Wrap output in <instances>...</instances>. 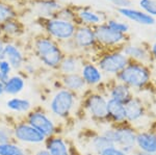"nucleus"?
I'll list each match as a JSON object with an SVG mask.
<instances>
[{
  "label": "nucleus",
  "instance_id": "obj_29",
  "mask_svg": "<svg viewBox=\"0 0 156 155\" xmlns=\"http://www.w3.org/2000/svg\"><path fill=\"white\" fill-rule=\"evenodd\" d=\"M0 30L3 33H5L6 36H18L20 32L22 31L21 25L18 21L12 20H9L3 23L0 24Z\"/></svg>",
  "mask_w": 156,
  "mask_h": 155
},
{
  "label": "nucleus",
  "instance_id": "obj_37",
  "mask_svg": "<svg viewBox=\"0 0 156 155\" xmlns=\"http://www.w3.org/2000/svg\"><path fill=\"white\" fill-rule=\"evenodd\" d=\"M5 59V44L0 40V61Z\"/></svg>",
  "mask_w": 156,
  "mask_h": 155
},
{
  "label": "nucleus",
  "instance_id": "obj_19",
  "mask_svg": "<svg viewBox=\"0 0 156 155\" xmlns=\"http://www.w3.org/2000/svg\"><path fill=\"white\" fill-rule=\"evenodd\" d=\"M108 97L109 99L117 100L122 103H126L128 100H130L133 97L132 90L126 84L118 81L114 86H112L108 90Z\"/></svg>",
  "mask_w": 156,
  "mask_h": 155
},
{
  "label": "nucleus",
  "instance_id": "obj_33",
  "mask_svg": "<svg viewBox=\"0 0 156 155\" xmlns=\"http://www.w3.org/2000/svg\"><path fill=\"white\" fill-rule=\"evenodd\" d=\"M107 26L110 27L112 30L117 31V32H120V33H123L125 34L126 32L129 30V26L128 24L126 23H122V22H119V21H115V20H108L106 22Z\"/></svg>",
  "mask_w": 156,
  "mask_h": 155
},
{
  "label": "nucleus",
  "instance_id": "obj_40",
  "mask_svg": "<svg viewBox=\"0 0 156 155\" xmlns=\"http://www.w3.org/2000/svg\"><path fill=\"white\" fill-rule=\"evenodd\" d=\"M151 54H152V56L156 59V43L152 45V48H151Z\"/></svg>",
  "mask_w": 156,
  "mask_h": 155
},
{
  "label": "nucleus",
  "instance_id": "obj_25",
  "mask_svg": "<svg viewBox=\"0 0 156 155\" xmlns=\"http://www.w3.org/2000/svg\"><path fill=\"white\" fill-rule=\"evenodd\" d=\"M6 107L9 111L20 114H27L31 111V102L27 99L19 98V97H12L6 101Z\"/></svg>",
  "mask_w": 156,
  "mask_h": 155
},
{
  "label": "nucleus",
  "instance_id": "obj_5",
  "mask_svg": "<svg viewBox=\"0 0 156 155\" xmlns=\"http://www.w3.org/2000/svg\"><path fill=\"white\" fill-rule=\"evenodd\" d=\"M107 100L105 95L101 93H90L84 99V109L87 114L97 122H108Z\"/></svg>",
  "mask_w": 156,
  "mask_h": 155
},
{
  "label": "nucleus",
  "instance_id": "obj_21",
  "mask_svg": "<svg viewBox=\"0 0 156 155\" xmlns=\"http://www.w3.org/2000/svg\"><path fill=\"white\" fill-rule=\"evenodd\" d=\"M120 14H122L124 17L136 22L138 24L143 25H152L155 23V19L152 16L146 14L144 12L137 11V9H128V7H121L119 9Z\"/></svg>",
  "mask_w": 156,
  "mask_h": 155
},
{
  "label": "nucleus",
  "instance_id": "obj_1",
  "mask_svg": "<svg viewBox=\"0 0 156 155\" xmlns=\"http://www.w3.org/2000/svg\"><path fill=\"white\" fill-rule=\"evenodd\" d=\"M34 52L44 66L58 69L65 54L62 47L50 37H39L34 41Z\"/></svg>",
  "mask_w": 156,
  "mask_h": 155
},
{
  "label": "nucleus",
  "instance_id": "obj_13",
  "mask_svg": "<svg viewBox=\"0 0 156 155\" xmlns=\"http://www.w3.org/2000/svg\"><path fill=\"white\" fill-rule=\"evenodd\" d=\"M136 149L156 155V131L145 130L136 132Z\"/></svg>",
  "mask_w": 156,
  "mask_h": 155
},
{
  "label": "nucleus",
  "instance_id": "obj_36",
  "mask_svg": "<svg viewBox=\"0 0 156 155\" xmlns=\"http://www.w3.org/2000/svg\"><path fill=\"white\" fill-rule=\"evenodd\" d=\"M99 155H128L123 151L122 149H120L117 146H112L108 147L107 149L103 150V151Z\"/></svg>",
  "mask_w": 156,
  "mask_h": 155
},
{
  "label": "nucleus",
  "instance_id": "obj_30",
  "mask_svg": "<svg viewBox=\"0 0 156 155\" xmlns=\"http://www.w3.org/2000/svg\"><path fill=\"white\" fill-rule=\"evenodd\" d=\"M17 17L16 11L9 4L0 2V24L9 20H12Z\"/></svg>",
  "mask_w": 156,
  "mask_h": 155
},
{
  "label": "nucleus",
  "instance_id": "obj_14",
  "mask_svg": "<svg viewBox=\"0 0 156 155\" xmlns=\"http://www.w3.org/2000/svg\"><path fill=\"white\" fill-rule=\"evenodd\" d=\"M107 114H108V122H112L115 125H121V124L127 123L126 114H125V105L122 102L108 98Z\"/></svg>",
  "mask_w": 156,
  "mask_h": 155
},
{
  "label": "nucleus",
  "instance_id": "obj_17",
  "mask_svg": "<svg viewBox=\"0 0 156 155\" xmlns=\"http://www.w3.org/2000/svg\"><path fill=\"white\" fill-rule=\"evenodd\" d=\"M122 52L126 55L130 61L145 64L151 61V55L148 50L143 46L137 45H127L122 49Z\"/></svg>",
  "mask_w": 156,
  "mask_h": 155
},
{
  "label": "nucleus",
  "instance_id": "obj_35",
  "mask_svg": "<svg viewBox=\"0 0 156 155\" xmlns=\"http://www.w3.org/2000/svg\"><path fill=\"white\" fill-rule=\"evenodd\" d=\"M56 18H59V19H64V20H67V21H71L73 22V20L75 19V14L70 9H60L58 12H57V15Z\"/></svg>",
  "mask_w": 156,
  "mask_h": 155
},
{
  "label": "nucleus",
  "instance_id": "obj_23",
  "mask_svg": "<svg viewBox=\"0 0 156 155\" xmlns=\"http://www.w3.org/2000/svg\"><path fill=\"white\" fill-rule=\"evenodd\" d=\"M25 87V80L20 75H12L4 83V94L9 96H17Z\"/></svg>",
  "mask_w": 156,
  "mask_h": 155
},
{
  "label": "nucleus",
  "instance_id": "obj_20",
  "mask_svg": "<svg viewBox=\"0 0 156 155\" xmlns=\"http://www.w3.org/2000/svg\"><path fill=\"white\" fill-rule=\"evenodd\" d=\"M5 59L15 70H19L24 66L25 58L23 53L16 45L12 43L5 44Z\"/></svg>",
  "mask_w": 156,
  "mask_h": 155
},
{
  "label": "nucleus",
  "instance_id": "obj_32",
  "mask_svg": "<svg viewBox=\"0 0 156 155\" xmlns=\"http://www.w3.org/2000/svg\"><path fill=\"white\" fill-rule=\"evenodd\" d=\"M12 66L9 65V62L6 59L0 61V81L2 83H5L7 79L11 77V72H12Z\"/></svg>",
  "mask_w": 156,
  "mask_h": 155
},
{
  "label": "nucleus",
  "instance_id": "obj_3",
  "mask_svg": "<svg viewBox=\"0 0 156 155\" xmlns=\"http://www.w3.org/2000/svg\"><path fill=\"white\" fill-rule=\"evenodd\" d=\"M119 82L130 89H143L151 81V71L145 64L130 61L129 64L117 75Z\"/></svg>",
  "mask_w": 156,
  "mask_h": 155
},
{
  "label": "nucleus",
  "instance_id": "obj_10",
  "mask_svg": "<svg viewBox=\"0 0 156 155\" xmlns=\"http://www.w3.org/2000/svg\"><path fill=\"white\" fill-rule=\"evenodd\" d=\"M94 30L95 36H96V41L103 46L114 47L127 41V37L125 34L112 30L110 27L107 26L106 23L98 25L94 28Z\"/></svg>",
  "mask_w": 156,
  "mask_h": 155
},
{
  "label": "nucleus",
  "instance_id": "obj_38",
  "mask_svg": "<svg viewBox=\"0 0 156 155\" xmlns=\"http://www.w3.org/2000/svg\"><path fill=\"white\" fill-rule=\"evenodd\" d=\"M32 155H51V154H50L49 152L44 148V149H39V150H37V151L34 152V153L32 154Z\"/></svg>",
  "mask_w": 156,
  "mask_h": 155
},
{
  "label": "nucleus",
  "instance_id": "obj_27",
  "mask_svg": "<svg viewBox=\"0 0 156 155\" xmlns=\"http://www.w3.org/2000/svg\"><path fill=\"white\" fill-rule=\"evenodd\" d=\"M114 146L108 139H106L103 134H97L94 137H92L90 139V148L93 149V151L95 152L97 155H99L103 150L107 149L108 147H112Z\"/></svg>",
  "mask_w": 156,
  "mask_h": 155
},
{
  "label": "nucleus",
  "instance_id": "obj_39",
  "mask_svg": "<svg viewBox=\"0 0 156 155\" xmlns=\"http://www.w3.org/2000/svg\"><path fill=\"white\" fill-rule=\"evenodd\" d=\"M131 155H154V154H150V153H147V152L140 151V150H138V149H135Z\"/></svg>",
  "mask_w": 156,
  "mask_h": 155
},
{
  "label": "nucleus",
  "instance_id": "obj_8",
  "mask_svg": "<svg viewBox=\"0 0 156 155\" xmlns=\"http://www.w3.org/2000/svg\"><path fill=\"white\" fill-rule=\"evenodd\" d=\"M129 62L130 59L122 51H112L102 55L98 61V68L103 73L117 76Z\"/></svg>",
  "mask_w": 156,
  "mask_h": 155
},
{
  "label": "nucleus",
  "instance_id": "obj_12",
  "mask_svg": "<svg viewBox=\"0 0 156 155\" xmlns=\"http://www.w3.org/2000/svg\"><path fill=\"white\" fill-rule=\"evenodd\" d=\"M72 41L77 48H92L97 43L94 28L87 26V25H81V26L77 27Z\"/></svg>",
  "mask_w": 156,
  "mask_h": 155
},
{
  "label": "nucleus",
  "instance_id": "obj_6",
  "mask_svg": "<svg viewBox=\"0 0 156 155\" xmlns=\"http://www.w3.org/2000/svg\"><path fill=\"white\" fill-rule=\"evenodd\" d=\"M77 26L71 21L59 18H50L45 23V29L50 37L56 41H70L73 39Z\"/></svg>",
  "mask_w": 156,
  "mask_h": 155
},
{
  "label": "nucleus",
  "instance_id": "obj_31",
  "mask_svg": "<svg viewBox=\"0 0 156 155\" xmlns=\"http://www.w3.org/2000/svg\"><path fill=\"white\" fill-rule=\"evenodd\" d=\"M9 142H14L12 127H9V125L0 123V144H5Z\"/></svg>",
  "mask_w": 156,
  "mask_h": 155
},
{
  "label": "nucleus",
  "instance_id": "obj_22",
  "mask_svg": "<svg viewBox=\"0 0 156 155\" xmlns=\"http://www.w3.org/2000/svg\"><path fill=\"white\" fill-rule=\"evenodd\" d=\"M83 62L80 61L76 55L69 54L65 56L64 59L60 62L58 70L62 75L72 74V73H80V70L82 68Z\"/></svg>",
  "mask_w": 156,
  "mask_h": 155
},
{
  "label": "nucleus",
  "instance_id": "obj_4",
  "mask_svg": "<svg viewBox=\"0 0 156 155\" xmlns=\"http://www.w3.org/2000/svg\"><path fill=\"white\" fill-rule=\"evenodd\" d=\"M76 103V94L67 89H60L52 96L49 103L51 114L59 119H67L72 114Z\"/></svg>",
  "mask_w": 156,
  "mask_h": 155
},
{
  "label": "nucleus",
  "instance_id": "obj_7",
  "mask_svg": "<svg viewBox=\"0 0 156 155\" xmlns=\"http://www.w3.org/2000/svg\"><path fill=\"white\" fill-rule=\"evenodd\" d=\"M26 122L31 125L34 128H36L37 131L41 132L46 139L56 134L57 127L55 122L47 112L41 109L30 111L27 114Z\"/></svg>",
  "mask_w": 156,
  "mask_h": 155
},
{
  "label": "nucleus",
  "instance_id": "obj_34",
  "mask_svg": "<svg viewBox=\"0 0 156 155\" xmlns=\"http://www.w3.org/2000/svg\"><path fill=\"white\" fill-rule=\"evenodd\" d=\"M140 5L150 16H156V2L154 0H140Z\"/></svg>",
  "mask_w": 156,
  "mask_h": 155
},
{
  "label": "nucleus",
  "instance_id": "obj_26",
  "mask_svg": "<svg viewBox=\"0 0 156 155\" xmlns=\"http://www.w3.org/2000/svg\"><path fill=\"white\" fill-rule=\"evenodd\" d=\"M77 16L80 21L87 26H98V25L102 24V19L100 15L93 11H90V9H81L78 12Z\"/></svg>",
  "mask_w": 156,
  "mask_h": 155
},
{
  "label": "nucleus",
  "instance_id": "obj_2",
  "mask_svg": "<svg viewBox=\"0 0 156 155\" xmlns=\"http://www.w3.org/2000/svg\"><path fill=\"white\" fill-rule=\"evenodd\" d=\"M136 132L130 124L115 125L112 128H107L102 132V134L114 146L119 147L128 155H131L135 149V139H136Z\"/></svg>",
  "mask_w": 156,
  "mask_h": 155
},
{
  "label": "nucleus",
  "instance_id": "obj_41",
  "mask_svg": "<svg viewBox=\"0 0 156 155\" xmlns=\"http://www.w3.org/2000/svg\"><path fill=\"white\" fill-rule=\"evenodd\" d=\"M3 94H4V83H2V82L0 81V97Z\"/></svg>",
  "mask_w": 156,
  "mask_h": 155
},
{
  "label": "nucleus",
  "instance_id": "obj_9",
  "mask_svg": "<svg viewBox=\"0 0 156 155\" xmlns=\"http://www.w3.org/2000/svg\"><path fill=\"white\" fill-rule=\"evenodd\" d=\"M12 134L15 141L28 145H40L45 143V137L40 131L27 122H19L12 126Z\"/></svg>",
  "mask_w": 156,
  "mask_h": 155
},
{
  "label": "nucleus",
  "instance_id": "obj_16",
  "mask_svg": "<svg viewBox=\"0 0 156 155\" xmlns=\"http://www.w3.org/2000/svg\"><path fill=\"white\" fill-rule=\"evenodd\" d=\"M80 75L82 76L87 86H97L102 81L101 70L98 68V66L92 64V62H87V64L82 65Z\"/></svg>",
  "mask_w": 156,
  "mask_h": 155
},
{
  "label": "nucleus",
  "instance_id": "obj_15",
  "mask_svg": "<svg viewBox=\"0 0 156 155\" xmlns=\"http://www.w3.org/2000/svg\"><path fill=\"white\" fill-rule=\"evenodd\" d=\"M45 149L51 155H71L70 147L64 137L52 136L45 141Z\"/></svg>",
  "mask_w": 156,
  "mask_h": 155
},
{
  "label": "nucleus",
  "instance_id": "obj_11",
  "mask_svg": "<svg viewBox=\"0 0 156 155\" xmlns=\"http://www.w3.org/2000/svg\"><path fill=\"white\" fill-rule=\"evenodd\" d=\"M125 105V114H126V121L128 124L133 125L140 122L146 116V106L143 100L138 97L133 96L131 99L128 100Z\"/></svg>",
  "mask_w": 156,
  "mask_h": 155
},
{
  "label": "nucleus",
  "instance_id": "obj_18",
  "mask_svg": "<svg viewBox=\"0 0 156 155\" xmlns=\"http://www.w3.org/2000/svg\"><path fill=\"white\" fill-rule=\"evenodd\" d=\"M62 83L64 89H67L68 91H71L74 94L84 91V89L87 87V83H85V81L83 80V78H82L80 73L62 75Z\"/></svg>",
  "mask_w": 156,
  "mask_h": 155
},
{
  "label": "nucleus",
  "instance_id": "obj_28",
  "mask_svg": "<svg viewBox=\"0 0 156 155\" xmlns=\"http://www.w3.org/2000/svg\"><path fill=\"white\" fill-rule=\"evenodd\" d=\"M0 155H26V152L20 145L9 142L0 144Z\"/></svg>",
  "mask_w": 156,
  "mask_h": 155
},
{
  "label": "nucleus",
  "instance_id": "obj_24",
  "mask_svg": "<svg viewBox=\"0 0 156 155\" xmlns=\"http://www.w3.org/2000/svg\"><path fill=\"white\" fill-rule=\"evenodd\" d=\"M36 7L40 15L46 17L54 16L62 9L60 4L55 0H39L36 2Z\"/></svg>",
  "mask_w": 156,
  "mask_h": 155
}]
</instances>
